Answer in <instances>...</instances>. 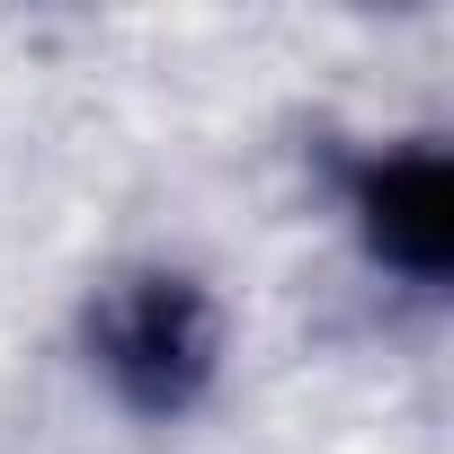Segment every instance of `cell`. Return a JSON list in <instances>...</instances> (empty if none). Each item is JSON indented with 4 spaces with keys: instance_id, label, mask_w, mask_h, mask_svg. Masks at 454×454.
<instances>
[{
    "instance_id": "obj_2",
    "label": "cell",
    "mask_w": 454,
    "mask_h": 454,
    "mask_svg": "<svg viewBox=\"0 0 454 454\" xmlns=\"http://www.w3.org/2000/svg\"><path fill=\"white\" fill-rule=\"evenodd\" d=\"M339 214L374 277L410 294H445L454 277V152L436 134L356 143L339 160Z\"/></svg>"
},
{
    "instance_id": "obj_1",
    "label": "cell",
    "mask_w": 454,
    "mask_h": 454,
    "mask_svg": "<svg viewBox=\"0 0 454 454\" xmlns=\"http://www.w3.org/2000/svg\"><path fill=\"white\" fill-rule=\"evenodd\" d=\"M81 365L143 427L196 419L223 383V303H214V286L178 259L116 268L81 303Z\"/></svg>"
}]
</instances>
